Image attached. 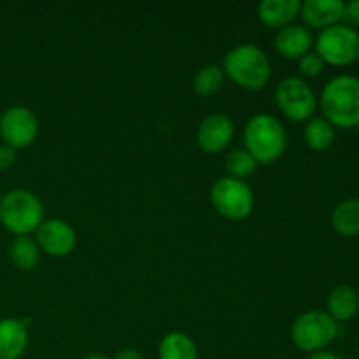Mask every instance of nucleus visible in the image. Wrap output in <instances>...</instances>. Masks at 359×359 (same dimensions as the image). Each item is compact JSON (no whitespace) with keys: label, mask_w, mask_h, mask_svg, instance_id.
Returning <instances> with one entry per match:
<instances>
[{"label":"nucleus","mask_w":359,"mask_h":359,"mask_svg":"<svg viewBox=\"0 0 359 359\" xmlns=\"http://www.w3.org/2000/svg\"><path fill=\"white\" fill-rule=\"evenodd\" d=\"M304 137L312 151H326L335 142V126L325 118H312L307 121Z\"/></svg>","instance_id":"obj_21"},{"label":"nucleus","mask_w":359,"mask_h":359,"mask_svg":"<svg viewBox=\"0 0 359 359\" xmlns=\"http://www.w3.org/2000/svg\"><path fill=\"white\" fill-rule=\"evenodd\" d=\"M358 62H359V48H358Z\"/></svg>","instance_id":"obj_30"},{"label":"nucleus","mask_w":359,"mask_h":359,"mask_svg":"<svg viewBox=\"0 0 359 359\" xmlns=\"http://www.w3.org/2000/svg\"><path fill=\"white\" fill-rule=\"evenodd\" d=\"M307 359H340V358L337 356V354L328 353V351H319V353L309 354Z\"/></svg>","instance_id":"obj_27"},{"label":"nucleus","mask_w":359,"mask_h":359,"mask_svg":"<svg viewBox=\"0 0 359 359\" xmlns=\"http://www.w3.org/2000/svg\"><path fill=\"white\" fill-rule=\"evenodd\" d=\"M224 79L226 76L223 72V67L209 63L196 70V74L193 76V90L200 97H212L224 86Z\"/></svg>","instance_id":"obj_20"},{"label":"nucleus","mask_w":359,"mask_h":359,"mask_svg":"<svg viewBox=\"0 0 359 359\" xmlns=\"http://www.w3.org/2000/svg\"><path fill=\"white\" fill-rule=\"evenodd\" d=\"M323 70H325V62L316 53L311 51L298 60V72H300L302 79L321 76Z\"/></svg>","instance_id":"obj_23"},{"label":"nucleus","mask_w":359,"mask_h":359,"mask_svg":"<svg viewBox=\"0 0 359 359\" xmlns=\"http://www.w3.org/2000/svg\"><path fill=\"white\" fill-rule=\"evenodd\" d=\"M346 18L353 23L359 25V0H351L346 4Z\"/></svg>","instance_id":"obj_25"},{"label":"nucleus","mask_w":359,"mask_h":359,"mask_svg":"<svg viewBox=\"0 0 359 359\" xmlns=\"http://www.w3.org/2000/svg\"><path fill=\"white\" fill-rule=\"evenodd\" d=\"M332 228L340 237L359 235V198L342 200L332 212Z\"/></svg>","instance_id":"obj_18"},{"label":"nucleus","mask_w":359,"mask_h":359,"mask_svg":"<svg viewBox=\"0 0 359 359\" xmlns=\"http://www.w3.org/2000/svg\"><path fill=\"white\" fill-rule=\"evenodd\" d=\"M312 46H314V37L304 25H287L280 28L273 37V48L286 60H300L302 56L311 53Z\"/></svg>","instance_id":"obj_13"},{"label":"nucleus","mask_w":359,"mask_h":359,"mask_svg":"<svg viewBox=\"0 0 359 359\" xmlns=\"http://www.w3.org/2000/svg\"><path fill=\"white\" fill-rule=\"evenodd\" d=\"M35 242H37L41 252H46L53 258H65L76 249L77 235L76 230L60 217L44 219L41 226L35 231Z\"/></svg>","instance_id":"obj_10"},{"label":"nucleus","mask_w":359,"mask_h":359,"mask_svg":"<svg viewBox=\"0 0 359 359\" xmlns=\"http://www.w3.org/2000/svg\"><path fill=\"white\" fill-rule=\"evenodd\" d=\"M11 263L21 272H30L41 262V249L30 235L16 237L9 245Z\"/></svg>","instance_id":"obj_19"},{"label":"nucleus","mask_w":359,"mask_h":359,"mask_svg":"<svg viewBox=\"0 0 359 359\" xmlns=\"http://www.w3.org/2000/svg\"><path fill=\"white\" fill-rule=\"evenodd\" d=\"M300 16L305 27L316 30H326L346 20V2L344 0H305L302 2Z\"/></svg>","instance_id":"obj_12"},{"label":"nucleus","mask_w":359,"mask_h":359,"mask_svg":"<svg viewBox=\"0 0 359 359\" xmlns=\"http://www.w3.org/2000/svg\"><path fill=\"white\" fill-rule=\"evenodd\" d=\"M318 104L335 128L359 126V79L351 74L335 76L323 88Z\"/></svg>","instance_id":"obj_1"},{"label":"nucleus","mask_w":359,"mask_h":359,"mask_svg":"<svg viewBox=\"0 0 359 359\" xmlns=\"http://www.w3.org/2000/svg\"><path fill=\"white\" fill-rule=\"evenodd\" d=\"M112 359H142V356L135 349H123Z\"/></svg>","instance_id":"obj_26"},{"label":"nucleus","mask_w":359,"mask_h":359,"mask_svg":"<svg viewBox=\"0 0 359 359\" xmlns=\"http://www.w3.org/2000/svg\"><path fill=\"white\" fill-rule=\"evenodd\" d=\"M2 198H4V193L0 191V203H2Z\"/></svg>","instance_id":"obj_29"},{"label":"nucleus","mask_w":359,"mask_h":359,"mask_svg":"<svg viewBox=\"0 0 359 359\" xmlns=\"http://www.w3.org/2000/svg\"><path fill=\"white\" fill-rule=\"evenodd\" d=\"M235 135V125L224 112H214L203 118L196 128V146L205 154H217L226 149Z\"/></svg>","instance_id":"obj_11"},{"label":"nucleus","mask_w":359,"mask_h":359,"mask_svg":"<svg viewBox=\"0 0 359 359\" xmlns=\"http://www.w3.org/2000/svg\"><path fill=\"white\" fill-rule=\"evenodd\" d=\"M223 72L242 90L259 91L272 79V63L262 48L255 44H241L226 53Z\"/></svg>","instance_id":"obj_2"},{"label":"nucleus","mask_w":359,"mask_h":359,"mask_svg":"<svg viewBox=\"0 0 359 359\" xmlns=\"http://www.w3.org/2000/svg\"><path fill=\"white\" fill-rule=\"evenodd\" d=\"M28 347V330L21 319H0V359H21Z\"/></svg>","instance_id":"obj_15"},{"label":"nucleus","mask_w":359,"mask_h":359,"mask_svg":"<svg viewBox=\"0 0 359 359\" xmlns=\"http://www.w3.org/2000/svg\"><path fill=\"white\" fill-rule=\"evenodd\" d=\"M300 0H262L256 7V16L259 23L269 28H284L293 25L300 16Z\"/></svg>","instance_id":"obj_14"},{"label":"nucleus","mask_w":359,"mask_h":359,"mask_svg":"<svg viewBox=\"0 0 359 359\" xmlns=\"http://www.w3.org/2000/svg\"><path fill=\"white\" fill-rule=\"evenodd\" d=\"M210 203L221 217L242 221L249 217L255 207V195L248 182L233 177H219L210 189Z\"/></svg>","instance_id":"obj_7"},{"label":"nucleus","mask_w":359,"mask_h":359,"mask_svg":"<svg viewBox=\"0 0 359 359\" xmlns=\"http://www.w3.org/2000/svg\"><path fill=\"white\" fill-rule=\"evenodd\" d=\"M359 311V294L353 286H337L330 291L328 302H326V312L335 319L337 323H347L358 314Z\"/></svg>","instance_id":"obj_16"},{"label":"nucleus","mask_w":359,"mask_h":359,"mask_svg":"<svg viewBox=\"0 0 359 359\" xmlns=\"http://www.w3.org/2000/svg\"><path fill=\"white\" fill-rule=\"evenodd\" d=\"M244 149L258 163L269 165L279 160L287 147V133L283 123L272 114H255L245 123Z\"/></svg>","instance_id":"obj_3"},{"label":"nucleus","mask_w":359,"mask_h":359,"mask_svg":"<svg viewBox=\"0 0 359 359\" xmlns=\"http://www.w3.org/2000/svg\"><path fill=\"white\" fill-rule=\"evenodd\" d=\"M258 161L251 156L245 149H235L224 160V168L228 172V177L244 181L245 177L255 174L258 170Z\"/></svg>","instance_id":"obj_22"},{"label":"nucleus","mask_w":359,"mask_h":359,"mask_svg":"<svg viewBox=\"0 0 359 359\" xmlns=\"http://www.w3.org/2000/svg\"><path fill=\"white\" fill-rule=\"evenodd\" d=\"M314 53L325 62V65H351L358 60L359 34L349 25H333L319 32L314 41Z\"/></svg>","instance_id":"obj_6"},{"label":"nucleus","mask_w":359,"mask_h":359,"mask_svg":"<svg viewBox=\"0 0 359 359\" xmlns=\"http://www.w3.org/2000/svg\"><path fill=\"white\" fill-rule=\"evenodd\" d=\"M44 221V205L30 189H11L0 203V224L16 237L37 231Z\"/></svg>","instance_id":"obj_4"},{"label":"nucleus","mask_w":359,"mask_h":359,"mask_svg":"<svg viewBox=\"0 0 359 359\" xmlns=\"http://www.w3.org/2000/svg\"><path fill=\"white\" fill-rule=\"evenodd\" d=\"M39 135V119L25 105H13L0 114V139L13 149H25Z\"/></svg>","instance_id":"obj_9"},{"label":"nucleus","mask_w":359,"mask_h":359,"mask_svg":"<svg viewBox=\"0 0 359 359\" xmlns=\"http://www.w3.org/2000/svg\"><path fill=\"white\" fill-rule=\"evenodd\" d=\"M339 335V323L326 311H309L294 319L291 340L302 353L314 354L325 351Z\"/></svg>","instance_id":"obj_5"},{"label":"nucleus","mask_w":359,"mask_h":359,"mask_svg":"<svg viewBox=\"0 0 359 359\" xmlns=\"http://www.w3.org/2000/svg\"><path fill=\"white\" fill-rule=\"evenodd\" d=\"M81 359H112V358L105 356V354H88V356H84Z\"/></svg>","instance_id":"obj_28"},{"label":"nucleus","mask_w":359,"mask_h":359,"mask_svg":"<svg viewBox=\"0 0 359 359\" xmlns=\"http://www.w3.org/2000/svg\"><path fill=\"white\" fill-rule=\"evenodd\" d=\"M276 104L290 121L302 123L314 118V112L318 109V97L307 81L291 76L277 84Z\"/></svg>","instance_id":"obj_8"},{"label":"nucleus","mask_w":359,"mask_h":359,"mask_svg":"<svg viewBox=\"0 0 359 359\" xmlns=\"http://www.w3.org/2000/svg\"><path fill=\"white\" fill-rule=\"evenodd\" d=\"M158 359H198V347L188 333L170 332L158 344Z\"/></svg>","instance_id":"obj_17"},{"label":"nucleus","mask_w":359,"mask_h":359,"mask_svg":"<svg viewBox=\"0 0 359 359\" xmlns=\"http://www.w3.org/2000/svg\"><path fill=\"white\" fill-rule=\"evenodd\" d=\"M18 154L16 149L6 146V144H0V172H7L16 165Z\"/></svg>","instance_id":"obj_24"}]
</instances>
